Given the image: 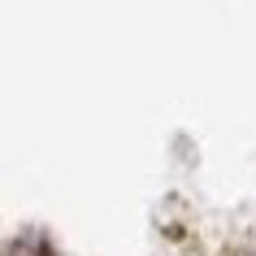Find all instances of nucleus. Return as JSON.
Returning <instances> with one entry per match:
<instances>
[{
	"label": "nucleus",
	"mask_w": 256,
	"mask_h": 256,
	"mask_svg": "<svg viewBox=\"0 0 256 256\" xmlns=\"http://www.w3.org/2000/svg\"><path fill=\"white\" fill-rule=\"evenodd\" d=\"M4 256H52V252H48L40 239H18V243H9V252H4Z\"/></svg>",
	"instance_id": "obj_1"
}]
</instances>
